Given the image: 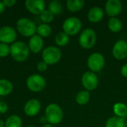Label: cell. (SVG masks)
<instances>
[{
	"label": "cell",
	"instance_id": "obj_26",
	"mask_svg": "<svg viewBox=\"0 0 127 127\" xmlns=\"http://www.w3.org/2000/svg\"><path fill=\"white\" fill-rule=\"evenodd\" d=\"M63 5L59 1H52L48 4V10L54 15H59L63 12Z\"/></svg>",
	"mask_w": 127,
	"mask_h": 127
},
{
	"label": "cell",
	"instance_id": "obj_38",
	"mask_svg": "<svg viewBox=\"0 0 127 127\" xmlns=\"http://www.w3.org/2000/svg\"><path fill=\"white\" fill-rule=\"evenodd\" d=\"M33 127V126H31V127Z\"/></svg>",
	"mask_w": 127,
	"mask_h": 127
},
{
	"label": "cell",
	"instance_id": "obj_25",
	"mask_svg": "<svg viewBox=\"0 0 127 127\" xmlns=\"http://www.w3.org/2000/svg\"><path fill=\"white\" fill-rule=\"evenodd\" d=\"M69 42V36L65 32H60L55 36V42L57 45L63 47L66 45Z\"/></svg>",
	"mask_w": 127,
	"mask_h": 127
},
{
	"label": "cell",
	"instance_id": "obj_16",
	"mask_svg": "<svg viewBox=\"0 0 127 127\" xmlns=\"http://www.w3.org/2000/svg\"><path fill=\"white\" fill-rule=\"evenodd\" d=\"M103 11L99 7H92L88 13V19L92 22H98L103 18Z\"/></svg>",
	"mask_w": 127,
	"mask_h": 127
},
{
	"label": "cell",
	"instance_id": "obj_6",
	"mask_svg": "<svg viewBox=\"0 0 127 127\" xmlns=\"http://www.w3.org/2000/svg\"><path fill=\"white\" fill-rule=\"evenodd\" d=\"M82 28V22L77 17H69L66 19L63 24V29L64 32L68 36L77 34Z\"/></svg>",
	"mask_w": 127,
	"mask_h": 127
},
{
	"label": "cell",
	"instance_id": "obj_27",
	"mask_svg": "<svg viewBox=\"0 0 127 127\" xmlns=\"http://www.w3.org/2000/svg\"><path fill=\"white\" fill-rule=\"evenodd\" d=\"M40 19L45 24L50 23L54 19V14L48 10H45L40 14Z\"/></svg>",
	"mask_w": 127,
	"mask_h": 127
},
{
	"label": "cell",
	"instance_id": "obj_14",
	"mask_svg": "<svg viewBox=\"0 0 127 127\" xmlns=\"http://www.w3.org/2000/svg\"><path fill=\"white\" fill-rule=\"evenodd\" d=\"M41 109V104L39 101L36 99L29 100L25 105L24 111L25 113L30 117H33L36 115Z\"/></svg>",
	"mask_w": 127,
	"mask_h": 127
},
{
	"label": "cell",
	"instance_id": "obj_31",
	"mask_svg": "<svg viewBox=\"0 0 127 127\" xmlns=\"http://www.w3.org/2000/svg\"><path fill=\"white\" fill-rule=\"evenodd\" d=\"M2 3L4 4V7H10L13 6L16 3V1H15V0H4L2 1Z\"/></svg>",
	"mask_w": 127,
	"mask_h": 127
},
{
	"label": "cell",
	"instance_id": "obj_28",
	"mask_svg": "<svg viewBox=\"0 0 127 127\" xmlns=\"http://www.w3.org/2000/svg\"><path fill=\"white\" fill-rule=\"evenodd\" d=\"M10 54V47L7 44L0 43V57H7Z\"/></svg>",
	"mask_w": 127,
	"mask_h": 127
},
{
	"label": "cell",
	"instance_id": "obj_12",
	"mask_svg": "<svg viewBox=\"0 0 127 127\" xmlns=\"http://www.w3.org/2000/svg\"><path fill=\"white\" fill-rule=\"evenodd\" d=\"M105 10L108 16L115 17L122 10V3L119 0H108L105 4Z\"/></svg>",
	"mask_w": 127,
	"mask_h": 127
},
{
	"label": "cell",
	"instance_id": "obj_4",
	"mask_svg": "<svg viewBox=\"0 0 127 127\" xmlns=\"http://www.w3.org/2000/svg\"><path fill=\"white\" fill-rule=\"evenodd\" d=\"M96 40V33L92 28H86L80 33L79 37V43L81 45V47L85 49L92 48L95 45Z\"/></svg>",
	"mask_w": 127,
	"mask_h": 127
},
{
	"label": "cell",
	"instance_id": "obj_18",
	"mask_svg": "<svg viewBox=\"0 0 127 127\" xmlns=\"http://www.w3.org/2000/svg\"><path fill=\"white\" fill-rule=\"evenodd\" d=\"M85 4L83 0H68L66 1V7L71 12H77L80 10Z\"/></svg>",
	"mask_w": 127,
	"mask_h": 127
},
{
	"label": "cell",
	"instance_id": "obj_10",
	"mask_svg": "<svg viewBox=\"0 0 127 127\" xmlns=\"http://www.w3.org/2000/svg\"><path fill=\"white\" fill-rule=\"evenodd\" d=\"M16 39V32L13 28L4 26L0 28V42H1V43H13Z\"/></svg>",
	"mask_w": 127,
	"mask_h": 127
},
{
	"label": "cell",
	"instance_id": "obj_33",
	"mask_svg": "<svg viewBox=\"0 0 127 127\" xmlns=\"http://www.w3.org/2000/svg\"><path fill=\"white\" fill-rule=\"evenodd\" d=\"M4 8H5V7H4V4L2 3V1H0V14L4 12Z\"/></svg>",
	"mask_w": 127,
	"mask_h": 127
},
{
	"label": "cell",
	"instance_id": "obj_34",
	"mask_svg": "<svg viewBox=\"0 0 127 127\" xmlns=\"http://www.w3.org/2000/svg\"><path fill=\"white\" fill-rule=\"evenodd\" d=\"M45 122H47L46 118H45V117H42V118H40V123H42V124H43L45 125V124H46Z\"/></svg>",
	"mask_w": 127,
	"mask_h": 127
},
{
	"label": "cell",
	"instance_id": "obj_19",
	"mask_svg": "<svg viewBox=\"0 0 127 127\" xmlns=\"http://www.w3.org/2000/svg\"><path fill=\"white\" fill-rule=\"evenodd\" d=\"M13 90V85L10 81L1 79L0 80V96H6L11 93Z\"/></svg>",
	"mask_w": 127,
	"mask_h": 127
},
{
	"label": "cell",
	"instance_id": "obj_23",
	"mask_svg": "<svg viewBox=\"0 0 127 127\" xmlns=\"http://www.w3.org/2000/svg\"><path fill=\"white\" fill-rule=\"evenodd\" d=\"M89 100H90V94L87 90L80 92L76 96V101L80 105H85L88 103Z\"/></svg>",
	"mask_w": 127,
	"mask_h": 127
},
{
	"label": "cell",
	"instance_id": "obj_13",
	"mask_svg": "<svg viewBox=\"0 0 127 127\" xmlns=\"http://www.w3.org/2000/svg\"><path fill=\"white\" fill-rule=\"evenodd\" d=\"M26 8L29 12L35 15H40L45 10V3L43 0H27Z\"/></svg>",
	"mask_w": 127,
	"mask_h": 127
},
{
	"label": "cell",
	"instance_id": "obj_3",
	"mask_svg": "<svg viewBox=\"0 0 127 127\" xmlns=\"http://www.w3.org/2000/svg\"><path fill=\"white\" fill-rule=\"evenodd\" d=\"M16 28L19 33L25 37L33 36L36 31L35 23L28 18L19 19L16 22Z\"/></svg>",
	"mask_w": 127,
	"mask_h": 127
},
{
	"label": "cell",
	"instance_id": "obj_36",
	"mask_svg": "<svg viewBox=\"0 0 127 127\" xmlns=\"http://www.w3.org/2000/svg\"><path fill=\"white\" fill-rule=\"evenodd\" d=\"M42 127H53V126L51 124H46L43 125Z\"/></svg>",
	"mask_w": 127,
	"mask_h": 127
},
{
	"label": "cell",
	"instance_id": "obj_2",
	"mask_svg": "<svg viewBox=\"0 0 127 127\" xmlns=\"http://www.w3.org/2000/svg\"><path fill=\"white\" fill-rule=\"evenodd\" d=\"M45 117L50 124L55 125L60 124L62 121L63 118V112L59 105L56 103H51L45 109Z\"/></svg>",
	"mask_w": 127,
	"mask_h": 127
},
{
	"label": "cell",
	"instance_id": "obj_20",
	"mask_svg": "<svg viewBox=\"0 0 127 127\" xmlns=\"http://www.w3.org/2000/svg\"><path fill=\"white\" fill-rule=\"evenodd\" d=\"M106 127H126V121L121 118L113 116L107 120Z\"/></svg>",
	"mask_w": 127,
	"mask_h": 127
},
{
	"label": "cell",
	"instance_id": "obj_7",
	"mask_svg": "<svg viewBox=\"0 0 127 127\" xmlns=\"http://www.w3.org/2000/svg\"><path fill=\"white\" fill-rule=\"evenodd\" d=\"M26 84L31 92H39L45 89L46 86V80L39 74H32L28 77Z\"/></svg>",
	"mask_w": 127,
	"mask_h": 127
},
{
	"label": "cell",
	"instance_id": "obj_11",
	"mask_svg": "<svg viewBox=\"0 0 127 127\" xmlns=\"http://www.w3.org/2000/svg\"><path fill=\"white\" fill-rule=\"evenodd\" d=\"M114 57L118 60H124L127 57V42L124 40H118L115 42L112 48Z\"/></svg>",
	"mask_w": 127,
	"mask_h": 127
},
{
	"label": "cell",
	"instance_id": "obj_29",
	"mask_svg": "<svg viewBox=\"0 0 127 127\" xmlns=\"http://www.w3.org/2000/svg\"><path fill=\"white\" fill-rule=\"evenodd\" d=\"M47 68H48V64L44 61H41L37 64V69L41 72H44L45 71H46Z\"/></svg>",
	"mask_w": 127,
	"mask_h": 127
},
{
	"label": "cell",
	"instance_id": "obj_32",
	"mask_svg": "<svg viewBox=\"0 0 127 127\" xmlns=\"http://www.w3.org/2000/svg\"><path fill=\"white\" fill-rule=\"evenodd\" d=\"M121 74H122L124 77H127V63L124 64V65H123V67L121 68Z\"/></svg>",
	"mask_w": 127,
	"mask_h": 127
},
{
	"label": "cell",
	"instance_id": "obj_37",
	"mask_svg": "<svg viewBox=\"0 0 127 127\" xmlns=\"http://www.w3.org/2000/svg\"><path fill=\"white\" fill-rule=\"evenodd\" d=\"M126 127H127V121H126Z\"/></svg>",
	"mask_w": 127,
	"mask_h": 127
},
{
	"label": "cell",
	"instance_id": "obj_30",
	"mask_svg": "<svg viewBox=\"0 0 127 127\" xmlns=\"http://www.w3.org/2000/svg\"><path fill=\"white\" fill-rule=\"evenodd\" d=\"M8 109L7 105L2 101H0V114H4L5 113Z\"/></svg>",
	"mask_w": 127,
	"mask_h": 127
},
{
	"label": "cell",
	"instance_id": "obj_22",
	"mask_svg": "<svg viewBox=\"0 0 127 127\" xmlns=\"http://www.w3.org/2000/svg\"><path fill=\"white\" fill-rule=\"evenodd\" d=\"M22 124V119L17 115H11L8 117L5 121V127H21Z\"/></svg>",
	"mask_w": 127,
	"mask_h": 127
},
{
	"label": "cell",
	"instance_id": "obj_15",
	"mask_svg": "<svg viewBox=\"0 0 127 127\" xmlns=\"http://www.w3.org/2000/svg\"><path fill=\"white\" fill-rule=\"evenodd\" d=\"M44 42L42 37L39 35H33L29 40L28 47L29 49L34 54H37L41 51L43 48Z\"/></svg>",
	"mask_w": 127,
	"mask_h": 127
},
{
	"label": "cell",
	"instance_id": "obj_9",
	"mask_svg": "<svg viewBox=\"0 0 127 127\" xmlns=\"http://www.w3.org/2000/svg\"><path fill=\"white\" fill-rule=\"evenodd\" d=\"M98 77L95 73L92 71H86L82 77V83L87 91L95 90L98 86Z\"/></svg>",
	"mask_w": 127,
	"mask_h": 127
},
{
	"label": "cell",
	"instance_id": "obj_1",
	"mask_svg": "<svg viewBox=\"0 0 127 127\" xmlns=\"http://www.w3.org/2000/svg\"><path fill=\"white\" fill-rule=\"evenodd\" d=\"M10 54L17 62L25 61L29 57V47L22 41L15 42L10 47Z\"/></svg>",
	"mask_w": 127,
	"mask_h": 127
},
{
	"label": "cell",
	"instance_id": "obj_17",
	"mask_svg": "<svg viewBox=\"0 0 127 127\" xmlns=\"http://www.w3.org/2000/svg\"><path fill=\"white\" fill-rule=\"evenodd\" d=\"M113 111L115 116L126 119L127 118V106L122 103H117L113 106Z\"/></svg>",
	"mask_w": 127,
	"mask_h": 127
},
{
	"label": "cell",
	"instance_id": "obj_21",
	"mask_svg": "<svg viewBox=\"0 0 127 127\" xmlns=\"http://www.w3.org/2000/svg\"><path fill=\"white\" fill-rule=\"evenodd\" d=\"M122 26L123 25L121 21L116 17H111L108 21V28L111 31L114 33H118L121 31V30L122 29Z\"/></svg>",
	"mask_w": 127,
	"mask_h": 127
},
{
	"label": "cell",
	"instance_id": "obj_8",
	"mask_svg": "<svg viewBox=\"0 0 127 127\" xmlns=\"http://www.w3.org/2000/svg\"><path fill=\"white\" fill-rule=\"evenodd\" d=\"M87 65L91 71L95 73L100 71L105 65L104 57L100 53L92 54L87 61Z\"/></svg>",
	"mask_w": 127,
	"mask_h": 127
},
{
	"label": "cell",
	"instance_id": "obj_24",
	"mask_svg": "<svg viewBox=\"0 0 127 127\" xmlns=\"http://www.w3.org/2000/svg\"><path fill=\"white\" fill-rule=\"evenodd\" d=\"M51 31V27L48 24H41L36 28V32L41 37H47L50 36Z\"/></svg>",
	"mask_w": 127,
	"mask_h": 127
},
{
	"label": "cell",
	"instance_id": "obj_5",
	"mask_svg": "<svg viewBox=\"0 0 127 127\" xmlns=\"http://www.w3.org/2000/svg\"><path fill=\"white\" fill-rule=\"evenodd\" d=\"M61 51L55 46H48L45 48L42 54L43 61L48 65H54L61 59Z\"/></svg>",
	"mask_w": 127,
	"mask_h": 127
},
{
	"label": "cell",
	"instance_id": "obj_35",
	"mask_svg": "<svg viewBox=\"0 0 127 127\" xmlns=\"http://www.w3.org/2000/svg\"><path fill=\"white\" fill-rule=\"evenodd\" d=\"M4 127V121H1V119H0V127Z\"/></svg>",
	"mask_w": 127,
	"mask_h": 127
}]
</instances>
